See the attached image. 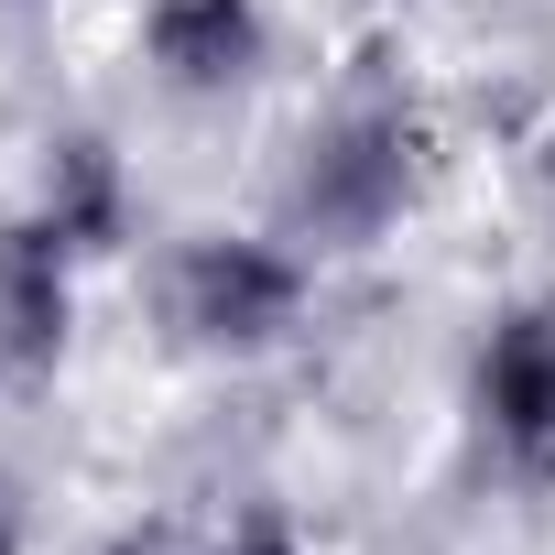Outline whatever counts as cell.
Here are the masks:
<instances>
[{"instance_id": "1", "label": "cell", "mask_w": 555, "mask_h": 555, "mask_svg": "<svg viewBox=\"0 0 555 555\" xmlns=\"http://www.w3.org/2000/svg\"><path fill=\"white\" fill-rule=\"evenodd\" d=\"M164 306L196 349H229V360H261L306 327V250L295 240H250V229H207L175 250L164 272Z\"/></svg>"}, {"instance_id": "2", "label": "cell", "mask_w": 555, "mask_h": 555, "mask_svg": "<svg viewBox=\"0 0 555 555\" xmlns=\"http://www.w3.org/2000/svg\"><path fill=\"white\" fill-rule=\"evenodd\" d=\"M403 196H414V109L403 99H349L295 164V240L360 250L403 218Z\"/></svg>"}, {"instance_id": "3", "label": "cell", "mask_w": 555, "mask_h": 555, "mask_svg": "<svg viewBox=\"0 0 555 555\" xmlns=\"http://www.w3.org/2000/svg\"><path fill=\"white\" fill-rule=\"evenodd\" d=\"M468 403L479 436L501 447V468L555 479V306H501L479 360H468Z\"/></svg>"}, {"instance_id": "4", "label": "cell", "mask_w": 555, "mask_h": 555, "mask_svg": "<svg viewBox=\"0 0 555 555\" xmlns=\"http://www.w3.org/2000/svg\"><path fill=\"white\" fill-rule=\"evenodd\" d=\"M261 55H272L261 0H142V66L175 99H229L261 77Z\"/></svg>"}, {"instance_id": "5", "label": "cell", "mask_w": 555, "mask_h": 555, "mask_svg": "<svg viewBox=\"0 0 555 555\" xmlns=\"http://www.w3.org/2000/svg\"><path fill=\"white\" fill-rule=\"evenodd\" d=\"M66 317H77V250L23 207L12 229H0V360H12V371L55 360Z\"/></svg>"}, {"instance_id": "6", "label": "cell", "mask_w": 555, "mask_h": 555, "mask_svg": "<svg viewBox=\"0 0 555 555\" xmlns=\"http://www.w3.org/2000/svg\"><path fill=\"white\" fill-rule=\"evenodd\" d=\"M34 218H44L77 261L120 250V240H131V175H120V153H109V142H55V164H44V185H34Z\"/></svg>"}, {"instance_id": "7", "label": "cell", "mask_w": 555, "mask_h": 555, "mask_svg": "<svg viewBox=\"0 0 555 555\" xmlns=\"http://www.w3.org/2000/svg\"><path fill=\"white\" fill-rule=\"evenodd\" d=\"M218 555H306V544H295V533H284V522H240V533H229V544H218Z\"/></svg>"}, {"instance_id": "8", "label": "cell", "mask_w": 555, "mask_h": 555, "mask_svg": "<svg viewBox=\"0 0 555 555\" xmlns=\"http://www.w3.org/2000/svg\"><path fill=\"white\" fill-rule=\"evenodd\" d=\"M0 555H23V501H12V479H0Z\"/></svg>"}]
</instances>
